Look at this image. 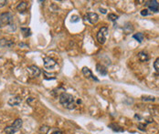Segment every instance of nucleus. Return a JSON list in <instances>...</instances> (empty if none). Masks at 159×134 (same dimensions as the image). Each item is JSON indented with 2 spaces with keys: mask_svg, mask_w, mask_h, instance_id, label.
Listing matches in <instances>:
<instances>
[{
  "mask_svg": "<svg viewBox=\"0 0 159 134\" xmlns=\"http://www.w3.org/2000/svg\"><path fill=\"white\" fill-rule=\"evenodd\" d=\"M60 103L67 109H74L76 107L74 97L67 92H63L60 95Z\"/></svg>",
  "mask_w": 159,
  "mask_h": 134,
  "instance_id": "obj_1",
  "label": "nucleus"
},
{
  "mask_svg": "<svg viewBox=\"0 0 159 134\" xmlns=\"http://www.w3.org/2000/svg\"><path fill=\"white\" fill-rule=\"evenodd\" d=\"M23 121L21 119H17L15 121H14L10 126H7L4 129V131L7 134H14L17 131H18L22 127Z\"/></svg>",
  "mask_w": 159,
  "mask_h": 134,
  "instance_id": "obj_2",
  "label": "nucleus"
},
{
  "mask_svg": "<svg viewBox=\"0 0 159 134\" xmlns=\"http://www.w3.org/2000/svg\"><path fill=\"white\" fill-rule=\"evenodd\" d=\"M14 21V17L11 13L6 12L0 15V27L4 26H12Z\"/></svg>",
  "mask_w": 159,
  "mask_h": 134,
  "instance_id": "obj_3",
  "label": "nucleus"
},
{
  "mask_svg": "<svg viewBox=\"0 0 159 134\" xmlns=\"http://www.w3.org/2000/svg\"><path fill=\"white\" fill-rule=\"evenodd\" d=\"M108 27H103L101 29L98 31L97 33V40L98 42L100 43V44H102L103 45L105 41H106V38H107V35H108Z\"/></svg>",
  "mask_w": 159,
  "mask_h": 134,
  "instance_id": "obj_4",
  "label": "nucleus"
},
{
  "mask_svg": "<svg viewBox=\"0 0 159 134\" xmlns=\"http://www.w3.org/2000/svg\"><path fill=\"white\" fill-rule=\"evenodd\" d=\"M43 61H44V67H45L46 69L50 70V69H55L56 67L58 66V63L56 62V60L54 59H52V57H45Z\"/></svg>",
  "mask_w": 159,
  "mask_h": 134,
  "instance_id": "obj_5",
  "label": "nucleus"
},
{
  "mask_svg": "<svg viewBox=\"0 0 159 134\" xmlns=\"http://www.w3.org/2000/svg\"><path fill=\"white\" fill-rule=\"evenodd\" d=\"M28 73L30 74L31 78H38V77H40V75L41 73V70L38 66L31 65L28 68Z\"/></svg>",
  "mask_w": 159,
  "mask_h": 134,
  "instance_id": "obj_6",
  "label": "nucleus"
},
{
  "mask_svg": "<svg viewBox=\"0 0 159 134\" xmlns=\"http://www.w3.org/2000/svg\"><path fill=\"white\" fill-rule=\"evenodd\" d=\"M85 19L88 20L91 24H96L99 20V16L96 13L89 12L85 15Z\"/></svg>",
  "mask_w": 159,
  "mask_h": 134,
  "instance_id": "obj_7",
  "label": "nucleus"
},
{
  "mask_svg": "<svg viewBox=\"0 0 159 134\" xmlns=\"http://www.w3.org/2000/svg\"><path fill=\"white\" fill-rule=\"evenodd\" d=\"M146 5L147 7L153 12H158L159 11V3L156 0H151V1H146Z\"/></svg>",
  "mask_w": 159,
  "mask_h": 134,
  "instance_id": "obj_8",
  "label": "nucleus"
},
{
  "mask_svg": "<svg viewBox=\"0 0 159 134\" xmlns=\"http://www.w3.org/2000/svg\"><path fill=\"white\" fill-rule=\"evenodd\" d=\"M81 71H83V74L84 75V77L85 78H87V79H91L93 80H94V81H99V79L96 78L95 76H93V72H91V69H88L87 67H83V69H81Z\"/></svg>",
  "mask_w": 159,
  "mask_h": 134,
  "instance_id": "obj_9",
  "label": "nucleus"
},
{
  "mask_svg": "<svg viewBox=\"0 0 159 134\" xmlns=\"http://www.w3.org/2000/svg\"><path fill=\"white\" fill-rule=\"evenodd\" d=\"M22 102V99L19 97V96H15V97H12L8 99L7 101V104L9 105V106H17V105H19Z\"/></svg>",
  "mask_w": 159,
  "mask_h": 134,
  "instance_id": "obj_10",
  "label": "nucleus"
},
{
  "mask_svg": "<svg viewBox=\"0 0 159 134\" xmlns=\"http://www.w3.org/2000/svg\"><path fill=\"white\" fill-rule=\"evenodd\" d=\"M13 46H15V43L12 40H8V39H6V38H1V39H0V47H12Z\"/></svg>",
  "mask_w": 159,
  "mask_h": 134,
  "instance_id": "obj_11",
  "label": "nucleus"
},
{
  "mask_svg": "<svg viewBox=\"0 0 159 134\" xmlns=\"http://www.w3.org/2000/svg\"><path fill=\"white\" fill-rule=\"evenodd\" d=\"M96 70H97V72L102 75V76H106L108 73V70L107 68H106L105 66L102 65V64H97L96 65Z\"/></svg>",
  "mask_w": 159,
  "mask_h": 134,
  "instance_id": "obj_12",
  "label": "nucleus"
},
{
  "mask_svg": "<svg viewBox=\"0 0 159 134\" xmlns=\"http://www.w3.org/2000/svg\"><path fill=\"white\" fill-rule=\"evenodd\" d=\"M149 59H150V57H149V55H148L147 52L143 50V51H140L138 53V59L140 60L141 62H146V61L149 60Z\"/></svg>",
  "mask_w": 159,
  "mask_h": 134,
  "instance_id": "obj_13",
  "label": "nucleus"
},
{
  "mask_svg": "<svg viewBox=\"0 0 159 134\" xmlns=\"http://www.w3.org/2000/svg\"><path fill=\"white\" fill-rule=\"evenodd\" d=\"M27 7H28V2L21 1L20 3H18V5L17 6V10L19 13H24L27 10Z\"/></svg>",
  "mask_w": 159,
  "mask_h": 134,
  "instance_id": "obj_14",
  "label": "nucleus"
},
{
  "mask_svg": "<svg viewBox=\"0 0 159 134\" xmlns=\"http://www.w3.org/2000/svg\"><path fill=\"white\" fill-rule=\"evenodd\" d=\"M108 127L112 129L113 131H116V132H123V128H122L121 126H119L118 124H116V123L110 124Z\"/></svg>",
  "mask_w": 159,
  "mask_h": 134,
  "instance_id": "obj_15",
  "label": "nucleus"
},
{
  "mask_svg": "<svg viewBox=\"0 0 159 134\" xmlns=\"http://www.w3.org/2000/svg\"><path fill=\"white\" fill-rule=\"evenodd\" d=\"M21 32H22L24 37H28L32 34L30 28H28V27H21Z\"/></svg>",
  "mask_w": 159,
  "mask_h": 134,
  "instance_id": "obj_16",
  "label": "nucleus"
},
{
  "mask_svg": "<svg viewBox=\"0 0 159 134\" xmlns=\"http://www.w3.org/2000/svg\"><path fill=\"white\" fill-rule=\"evenodd\" d=\"M123 30L125 32V34H130L131 32L134 31V27L132 26V24H130V23H127L126 24V26H125L123 27Z\"/></svg>",
  "mask_w": 159,
  "mask_h": 134,
  "instance_id": "obj_17",
  "label": "nucleus"
},
{
  "mask_svg": "<svg viewBox=\"0 0 159 134\" xmlns=\"http://www.w3.org/2000/svg\"><path fill=\"white\" fill-rule=\"evenodd\" d=\"M133 37L134 38V39H136L139 43H141V42L144 40V36L143 33H137V34H134V35L133 36Z\"/></svg>",
  "mask_w": 159,
  "mask_h": 134,
  "instance_id": "obj_18",
  "label": "nucleus"
},
{
  "mask_svg": "<svg viewBox=\"0 0 159 134\" xmlns=\"http://www.w3.org/2000/svg\"><path fill=\"white\" fill-rule=\"evenodd\" d=\"M142 99L144 100V101H155L156 98L155 97H152V96H143Z\"/></svg>",
  "mask_w": 159,
  "mask_h": 134,
  "instance_id": "obj_19",
  "label": "nucleus"
},
{
  "mask_svg": "<svg viewBox=\"0 0 159 134\" xmlns=\"http://www.w3.org/2000/svg\"><path fill=\"white\" fill-rule=\"evenodd\" d=\"M118 18H119V17L117 15H115V14L111 13L108 15V19H110L111 21H116Z\"/></svg>",
  "mask_w": 159,
  "mask_h": 134,
  "instance_id": "obj_20",
  "label": "nucleus"
},
{
  "mask_svg": "<svg viewBox=\"0 0 159 134\" xmlns=\"http://www.w3.org/2000/svg\"><path fill=\"white\" fill-rule=\"evenodd\" d=\"M154 68H155L156 73L159 74V57H157L155 60V62H154Z\"/></svg>",
  "mask_w": 159,
  "mask_h": 134,
  "instance_id": "obj_21",
  "label": "nucleus"
},
{
  "mask_svg": "<svg viewBox=\"0 0 159 134\" xmlns=\"http://www.w3.org/2000/svg\"><path fill=\"white\" fill-rule=\"evenodd\" d=\"M49 130H50V128L48 126H42L40 130V134H46L48 131H49Z\"/></svg>",
  "mask_w": 159,
  "mask_h": 134,
  "instance_id": "obj_22",
  "label": "nucleus"
},
{
  "mask_svg": "<svg viewBox=\"0 0 159 134\" xmlns=\"http://www.w3.org/2000/svg\"><path fill=\"white\" fill-rule=\"evenodd\" d=\"M70 21H71L72 23H78V22L80 21V17H79L78 16L74 15V16H72V17H71Z\"/></svg>",
  "mask_w": 159,
  "mask_h": 134,
  "instance_id": "obj_23",
  "label": "nucleus"
},
{
  "mask_svg": "<svg viewBox=\"0 0 159 134\" xmlns=\"http://www.w3.org/2000/svg\"><path fill=\"white\" fill-rule=\"evenodd\" d=\"M146 124H144V123H139L138 124V129L140 131H146Z\"/></svg>",
  "mask_w": 159,
  "mask_h": 134,
  "instance_id": "obj_24",
  "label": "nucleus"
},
{
  "mask_svg": "<svg viewBox=\"0 0 159 134\" xmlns=\"http://www.w3.org/2000/svg\"><path fill=\"white\" fill-rule=\"evenodd\" d=\"M141 15L144 16V17H146L149 15V12H148V9H143L141 11Z\"/></svg>",
  "mask_w": 159,
  "mask_h": 134,
  "instance_id": "obj_25",
  "label": "nucleus"
},
{
  "mask_svg": "<svg viewBox=\"0 0 159 134\" xmlns=\"http://www.w3.org/2000/svg\"><path fill=\"white\" fill-rule=\"evenodd\" d=\"M7 4V0H0V7H5Z\"/></svg>",
  "mask_w": 159,
  "mask_h": 134,
  "instance_id": "obj_26",
  "label": "nucleus"
},
{
  "mask_svg": "<svg viewBox=\"0 0 159 134\" xmlns=\"http://www.w3.org/2000/svg\"><path fill=\"white\" fill-rule=\"evenodd\" d=\"M50 134H63V132H62L60 130H56V131H54L53 132H51Z\"/></svg>",
  "mask_w": 159,
  "mask_h": 134,
  "instance_id": "obj_27",
  "label": "nucleus"
},
{
  "mask_svg": "<svg viewBox=\"0 0 159 134\" xmlns=\"http://www.w3.org/2000/svg\"><path fill=\"white\" fill-rule=\"evenodd\" d=\"M100 10H101V12H103V14H106V10H105V9H103V8H101Z\"/></svg>",
  "mask_w": 159,
  "mask_h": 134,
  "instance_id": "obj_28",
  "label": "nucleus"
}]
</instances>
